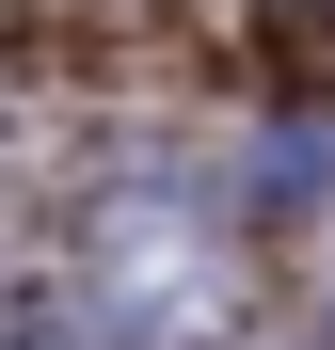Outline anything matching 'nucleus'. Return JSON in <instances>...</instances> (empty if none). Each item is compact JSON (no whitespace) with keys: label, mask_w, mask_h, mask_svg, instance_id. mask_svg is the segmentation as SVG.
I'll list each match as a JSON object with an SVG mask.
<instances>
[{"label":"nucleus","mask_w":335,"mask_h":350,"mask_svg":"<svg viewBox=\"0 0 335 350\" xmlns=\"http://www.w3.org/2000/svg\"><path fill=\"white\" fill-rule=\"evenodd\" d=\"M80 303H96V350H223L240 334V239L176 175H128L80 223Z\"/></svg>","instance_id":"f257e3e1"},{"label":"nucleus","mask_w":335,"mask_h":350,"mask_svg":"<svg viewBox=\"0 0 335 350\" xmlns=\"http://www.w3.org/2000/svg\"><path fill=\"white\" fill-rule=\"evenodd\" d=\"M0 350H96L80 319H0Z\"/></svg>","instance_id":"f03ea898"},{"label":"nucleus","mask_w":335,"mask_h":350,"mask_svg":"<svg viewBox=\"0 0 335 350\" xmlns=\"http://www.w3.org/2000/svg\"><path fill=\"white\" fill-rule=\"evenodd\" d=\"M319 350H335V303H319Z\"/></svg>","instance_id":"7ed1b4c3"}]
</instances>
